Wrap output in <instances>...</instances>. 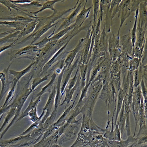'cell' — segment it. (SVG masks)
Listing matches in <instances>:
<instances>
[{
	"mask_svg": "<svg viewBox=\"0 0 147 147\" xmlns=\"http://www.w3.org/2000/svg\"><path fill=\"white\" fill-rule=\"evenodd\" d=\"M102 86V80H99L91 83L88 89L86 97L81 102H80L82 103L80 112L82 115H86L91 119L92 118V113L96 102L98 99Z\"/></svg>",
	"mask_w": 147,
	"mask_h": 147,
	"instance_id": "obj_1",
	"label": "cell"
},
{
	"mask_svg": "<svg viewBox=\"0 0 147 147\" xmlns=\"http://www.w3.org/2000/svg\"><path fill=\"white\" fill-rule=\"evenodd\" d=\"M30 81V80L28 81V83L26 85V86L24 87L23 90V92H22L20 95H19V94H17V96H16L15 99L17 101V109H16V113H15V115H14L12 120L11 121L9 125L7 126L5 130H3L2 133L1 137H0V139H1L2 138L3 136L6 134V132L8 131L9 129L11 127L12 125H13L14 123H16V121L17 120V119L20 117L21 111L24 105V102H26L28 97L30 95L31 93L33 92V91L30 88H28Z\"/></svg>",
	"mask_w": 147,
	"mask_h": 147,
	"instance_id": "obj_2",
	"label": "cell"
},
{
	"mask_svg": "<svg viewBox=\"0 0 147 147\" xmlns=\"http://www.w3.org/2000/svg\"><path fill=\"white\" fill-rule=\"evenodd\" d=\"M82 117L79 119H74L68 125L63 134L60 137L58 141L59 145L61 146L63 142H66L76 138L80 130L79 126L81 125Z\"/></svg>",
	"mask_w": 147,
	"mask_h": 147,
	"instance_id": "obj_3",
	"label": "cell"
},
{
	"mask_svg": "<svg viewBox=\"0 0 147 147\" xmlns=\"http://www.w3.org/2000/svg\"><path fill=\"white\" fill-rule=\"evenodd\" d=\"M142 98V94L141 88H140V85H139L136 88H134L132 102L130 107L131 111L133 113V116L135 118V122H136V128H135L134 135H133V137H135L136 136V131L137 129V125H138L137 118H138L139 109L140 103H141Z\"/></svg>",
	"mask_w": 147,
	"mask_h": 147,
	"instance_id": "obj_4",
	"label": "cell"
},
{
	"mask_svg": "<svg viewBox=\"0 0 147 147\" xmlns=\"http://www.w3.org/2000/svg\"><path fill=\"white\" fill-rule=\"evenodd\" d=\"M70 40H68L60 49H59L54 54L52 58L48 62L45 63L44 66H43V68H42V72L40 73L39 77H40L42 75V74L47 72V71L57 61L59 60H61L63 59H65L64 58L66 56L67 57L69 51H66L64 50H65V49H66L67 46Z\"/></svg>",
	"mask_w": 147,
	"mask_h": 147,
	"instance_id": "obj_5",
	"label": "cell"
},
{
	"mask_svg": "<svg viewBox=\"0 0 147 147\" xmlns=\"http://www.w3.org/2000/svg\"><path fill=\"white\" fill-rule=\"evenodd\" d=\"M56 95V83L54 88L51 91V93H49L48 100H47V102H46L45 107L42 109V111H45V115L42 117V119L40 121L38 128L42 127V125L44 124L46 119L48 118L51 114L52 112V110L53 107V105H54V103H55Z\"/></svg>",
	"mask_w": 147,
	"mask_h": 147,
	"instance_id": "obj_6",
	"label": "cell"
},
{
	"mask_svg": "<svg viewBox=\"0 0 147 147\" xmlns=\"http://www.w3.org/2000/svg\"><path fill=\"white\" fill-rule=\"evenodd\" d=\"M12 63L9 65L8 67L5 68L3 71L0 72V81L2 84L1 90L0 93V102L11 87L12 81H10L9 70Z\"/></svg>",
	"mask_w": 147,
	"mask_h": 147,
	"instance_id": "obj_7",
	"label": "cell"
},
{
	"mask_svg": "<svg viewBox=\"0 0 147 147\" xmlns=\"http://www.w3.org/2000/svg\"><path fill=\"white\" fill-rule=\"evenodd\" d=\"M62 20H61L59 21L56 23H54V24H46L42 27H41L39 29L37 30L34 31L32 34L29 35L27 38H25L22 41L20 42L19 43H17V44H22L24 43L25 42L29 40H32L31 43L30 45H32L34 44V42L37 40L38 39H39L43 34L46 33L52 27H54L55 25H57V24L60 22Z\"/></svg>",
	"mask_w": 147,
	"mask_h": 147,
	"instance_id": "obj_8",
	"label": "cell"
},
{
	"mask_svg": "<svg viewBox=\"0 0 147 147\" xmlns=\"http://www.w3.org/2000/svg\"><path fill=\"white\" fill-rule=\"evenodd\" d=\"M80 1V3L78 2L77 7L74 9V11L68 17L63 18V20L64 21L61 24L59 28L57 29V32L60 31L61 30L67 28L69 27L71 24H72L73 23L75 22L76 17L84 6L83 3H84L85 1Z\"/></svg>",
	"mask_w": 147,
	"mask_h": 147,
	"instance_id": "obj_9",
	"label": "cell"
},
{
	"mask_svg": "<svg viewBox=\"0 0 147 147\" xmlns=\"http://www.w3.org/2000/svg\"><path fill=\"white\" fill-rule=\"evenodd\" d=\"M80 56H78V58L75 61V62L73 64H71L70 67H67L63 71V74L62 79V81H61V96L62 98V96L64 95V90L65 88L67 85L71 77V74L73 73L74 70L78 67V65L79 61H80Z\"/></svg>",
	"mask_w": 147,
	"mask_h": 147,
	"instance_id": "obj_10",
	"label": "cell"
},
{
	"mask_svg": "<svg viewBox=\"0 0 147 147\" xmlns=\"http://www.w3.org/2000/svg\"><path fill=\"white\" fill-rule=\"evenodd\" d=\"M38 49V47L36 45H30L22 49L14 51L11 52L10 54H9L10 56V60L14 59L23 58L25 55L26 57H27V55L39 51Z\"/></svg>",
	"mask_w": 147,
	"mask_h": 147,
	"instance_id": "obj_11",
	"label": "cell"
},
{
	"mask_svg": "<svg viewBox=\"0 0 147 147\" xmlns=\"http://www.w3.org/2000/svg\"><path fill=\"white\" fill-rule=\"evenodd\" d=\"M85 40V38L80 39L76 47L73 50L69 52V54H68L67 58L65 59V61H64V67L66 68L70 67L72 64L75 57H76L78 53L80 50L82 46L84 44Z\"/></svg>",
	"mask_w": 147,
	"mask_h": 147,
	"instance_id": "obj_12",
	"label": "cell"
},
{
	"mask_svg": "<svg viewBox=\"0 0 147 147\" xmlns=\"http://www.w3.org/2000/svg\"><path fill=\"white\" fill-rule=\"evenodd\" d=\"M87 2L88 1H85L84 6L76 17V20L74 23L75 24L74 28H81L82 25L85 22V20L88 17L91 9L92 8V6H90L89 8H86Z\"/></svg>",
	"mask_w": 147,
	"mask_h": 147,
	"instance_id": "obj_13",
	"label": "cell"
},
{
	"mask_svg": "<svg viewBox=\"0 0 147 147\" xmlns=\"http://www.w3.org/2000/svg\"><path fill=\"white\" fill-rule=\"evenodd\" d=\"M121 43L122 51L133 57V47L132 46L130 34H127L121 37L119 42Z\"/></svg>",
	"mask_w": 147,
	"mask_h": 147,
	"instance_id": "obj_14",
	"label": "cell"
},
{
	"mask_svg": "<svg viewBox=\"0 0 147 147\" xmlns=\"http://www.w3.org/2000/svg\"><path fill=\"white\" fill-rule=\"evenodd\" d=\"M78 95L79 93H77L73 103L65 109L64 112L62 113V115L58 119L57 122H54V124L53 125L57 129L59 128L60 127H62V126H63L66 123V121H67V119L68 117L69 116L70 113L71 109H73L74 106V104H75L76 99L78 98Z\"/></svg>",
	"mask_w": 147,
	"mask_h": 147,
	"instance_id": "obj_15",
	"label": "cell"
},
{
	"mask_svg": "<svg viewBox=\"0 0 147 147\" xmlns=\"http://www.w3.org/2000/svg\"><path fill=\"white\" fill-rule=\"evenodd\" d=\"M80 75H79L78 76V80H77L76 84H75V85H74V87L72 88L70 90L65 88V90H64V92H66V96H65V98L63 100L62 103L59 105V107L62 106L64 103H66V104L65 107V109H66L68 107L69 104L70 102L71 101V100H72V98H73V95L74 94V92H75L76 90L77 89V88H78L79 85H80Z\"/></svg>",
	"mask_w": 147,
	"mask_h": 147,
	"instance_id": "obj_16",
	"label": "cell"
},
{
	"mask_svg": "<svg viewBox=\"0 0 147 147\" xmlns=\"http://www.w3.org/2000/svg\"><path fill=\"white\" fill-rule=\"evenodd\" d=\"M66 68L64 67L62 71L58 76L57 81L56 82V95L55 97V103H54V110H57L58 108L60 105L62 97L61 96V81L63 74V71Z\"/></svg>",
	"mask_w": 147,
	"mask_h": 147,
	"instance_id": "obj_17",
	"label": "cell"
},
{
	"mask_svg": "<svg viewBox=\"0 0 147 147\" xmlns=\"http://www.w3.org/2000/svg\"><path fill=\"white\" fill-rule=\"evenodd\" d=\"M139 14H140L139 22L142 28L146 30L147 24V1H142L139 5Z\"/></svg>",
	"mask_w": 147,
	"mask_h": 147,
	"instance_id": "obj_18",
	"label": "cell"
},
{
	"mask_svg": "<svg viewBox=\"0 0 147 147\" xmlns=\"http://www.w3.org/2000/svg\"><path fill=\"white\" fill-rule=\"evenodd\" d=\"M107 141L110 147H126L130 145V143L136 142V139L135 137L131 135L127 137L125 140H121L120 141L107 140Z\"/></svg>",
	"mask_w": 147,
	"mask_h": 147,
	"instance_id": "obj_19",
	"label": "cell"
},
{
	"mask_svg": "<svg viewBox=\"0 0 147 147\" xmlns=\"http://www.w3.org/2000/svg\"><path fill=\"white\" fill-rule=\"evenodd\" d=\"M38 17L37 19L32 21L31 22H29L24 27L22 30L20 32V34L17 36V40L20 39L22 37L33 32L36 28L38 24Z\"/></svg>",
	"mask_w": 147,
	"mask_h": 147,
	"instance_id": "obj_20",
	"label": "cell"
},
{
	"mask_svg": "<svg viewBox=\"0 0 147 147\" xmlns=\"http://www.w3.org/2000/svg\"><path fill=\"white\" fill-rule=\"evenodd\" d=\"M57 74L55 72H53V74L51 77V80L47 85H45L42 88L41 90L37 94L36 96V98H38L40 96H42L44 93L49 92L51 93L54 86L56 85V80L57 77Z\"/></svg>",
	"mask_w": 147,
	"mask_h": 147,
	"instance_id": "obj_21",
	"label": "cell"
},
{
	"mask_svg": "<svg viewBox=\"0 0 147 147\" xmlns=\"http://www.w3.org/2000/svg\"><path fill=\"white\" fill-rule=\"evenodd\" d=\"M10 105V110L7 113L6 117H5L4 121H3L2 125L0 128V133L3 130L6 125L8 124L9 121L15 115V113H16V109H17V102L16 100L14 99L13 102Z\"/></svg>",
	"mask_w": 147,
	"mask_h": 147,
	"instance_id": "obj_22",
	"label": "cell"
},
{
	"mask_svg": "<svg viewBox=\"0 0 147 147\" xmlns=\"http://www.w3.org/2000/svg\"><path fill=\"white\" fill-rule=\"evenodd\" d=\"M64 1H61V0H53V1H47L45 3H43L42 7L40 9L36 11L31 12V13L34 15V17H37V15L38 13L42 12L43 11L47 9H50L51 10L53 11V13H56L58 12L56 9L54 8V6L56 3L59 2H64Z\"/></svg>",
	"mask_w": 147,
	"mask_h": 147,
	"instance_id": "obj_23",
	"label": "cell"
},
{
	"mask_svg": "<svg viewBox=\"0 0 147 147\" xmlns=\"http://www.w3.org/2000/svg\"><path fill=\"white\" fill-rule=\"evenodd\" d=\"M36 63V61H33L29 65L27 68L24 69L21 71H16L14 70L13 69H9V73L11 75H13L15 78L17 80V81L19 82V80L24 76L26 74L29 72V71L31 70V69H32V67Z\"/></svg>",
	"mask_w": 147,
	"mask_h": 147,
	"instance_id": "obj_24",
	"label": "cell"
},
{
	"mask_svg": "<svg viewBox=\"0 0 147 147\" xmlns=\"http://www.w3.org/2000/svg\"><path fill=\"white\" fill-rule=\"evenodd\" d=\"M29 23L28 22H9L0 21V25L7 27H12L17 31L22 30L26 25Z\"/></svg>",
	"mask_w": 147,
	"mask_h": 147,
	"instance_id": "obj_25",
	"label": "cell"
},
{
	"mask_svg": "<svg viewBox=\"0 0 147 147\" xmlns=\"http://www.w3.org/2000/svg\"><path fill=\"white\" fill-rule=\"evenodd\" d=\"M41 96H40L39 97H38V98H37V99H36V100L33 101V95L32 98L30 102V103H29L28 107H27L26 109L20 115V117H19L17 120L16 121V123H17L18 121H20L24 117L28 116V113H29V112H30L32 109H34V108L38 106L39 102L40 101Z\"/></svg>",
	"mask_w": 147,
	"mask_h": 147,
	"instance_id": "obj_26",
	"label": "cell"
},
{
	"mask_svg": "<svg viewBox=\"0 0 147 147\" xmlns=\"http://www.w3.org/2000/svg\"><path fill=\"white\" fill-rule=\"evenodd\" d=\"M118 120L117 121V124L118 125L120 131L121 135V138L123 136L124 131H125V122H126V117L125 114V108L124 104L122 105V108L120 112L119 113Z\"/></svg>",
	"mask_w": 147,
	"mask_h": 147,
	"instance_id": "obj_27",
	"label": "cell"
},
{
	"mask_svg": "<svg viewBox=\"0 0 147 147\" xmlns=\"http://www.w3.org/2000/svg\"><path fill=\"white\" fill-rule=\"evenodd\" d=\"M125 95L122 90H120L118 93L117 98V105H116V117L114 121V125H116L118 118L119 113L120 112L121 110L123 105V100Z\"/></svg>",
	"mask_w": 147,
	"mask_h": 147,
	"instance_id": "obj_28",
	"label": "cell"
},
{
	"mask_svg": "<svg viewBox=\"0 0 147 147\" xmlns=\"http://www.w3.org/2000/svg\"><path fill=\"white\" fill-rule=\"evenodd\" d=\"M147 117L145 114V110H144V103L142 97L140 107L138 113V118H137L138 124L139 125L140 127L147 124Z\"/></svg>",
	"mask_w": 147,
	"mask_h": 147,
	"instance_id": "obj_29",
	"label": "cell"
},
{
	"mask_svg": "<svg viewBox=\"0 0 147 147\" xmlns=\"http://www.w3.org/2000/svg\"><path fill=\"white\" fill-rule=\"evenodd\" d=\"M108 47V36L105 31V25L100 33L99 40V48L100 52H107Z\"/></svg>",
	"mask_w": 147,
	"mask_h": 147,
	"instance_id": "obj_30",
	"label": "cell"
},
{
	"mask_svg": "<svg viewBox=\"0 0 147 147\" xmlns=\"http://www.w3.org/2000/svg\"><path fill=\"white\" fill-rule=\"evenodd\" d=\"M17 82H18L17 81L16 79L14 78L12 80L11 87L10 89L8 92L6 99H5V102L3 103V105L1 107H7V106H8L9 103L11 102L13 98V96H14L15 87H16Z\"/></svg>",
	"mask_w": 147,
	"mask_h": 147,
	"instance_id": "obj_31",
	"label": "cell"
},
{
	"mask_svg": "<svg viewBox=\"0 0 147 147\" xmlns=\"http://www.w3.org/2000/svg\"><path fill=\"white\" fill-rule=\"evenodd\" d=\"M78 66L79 68L80 71V75L81 79L80 90H82L86 85L88 65L78 63Z\"/></svg>",
	"mask_w": 147,
	"mask_h": 147,
	"instance_id": "obj_32",
	"label": "cell"
},
{
	"mask_svg": "<svg viewBox=\"0 0 147 147\" xmlns=\"http://www.w3.org/2000/svg\"><path fill=\"white\" fill-rule=\"evenodd\" d=\"M35 19H36L21 16H13V17L9 16V17H0V20H3L4 21L9 22H30Z\"/></svg>",
	"mask_w": 147,
	"mask_h": 147,
	"instance_id": "obj_33",
	"label": "cell"
},
{
	"mask_svg": "<svg viewBox=\"0 0 147 147\" xmlns=\"http://www.w3.org/2000/svg\"><path fill=\"white\" fill-rule=\"evenodd\" d=\"M45 111H42L40 116L39 117H38V114H37V107H36L34 109H32L28 113V115L30 117L29 120L31 121L33 123L39 124L42 117L45 115Z\"/></svg>",
	"mask_w": 147,
	"mask_h": 147,
	"instance_id": "obj_34",
	"label": "cell"
},
{
	"mask_svg": "<svg viewBox=\"0 0 147 147\" xmlns=\"http://www.w3.org/2000/svg\"><path fill=\"white\" fill-rule=\"evenodd\" d=\"M111 82L118 94L119 91L121 88V71H120L111 77Z\"/></svg>",
	"mask_w": 147,
	"mask_h": 147,
	"instance_id": "obj_35",
	"label": "cell"
},
{
	"mask_svg": "<svg viewBox=\"0 0 147 147\" xmlns=\"http://www.w3.org/2000/svg\"><path fill=\"white\" fill-rule=\"evenodd\" d=\"M57 110H54L52 112L50 116L49 117L42 125V127L46 131L52 125H53L57 117Z\"/></svg>",
	"mask_w": 147,
	"mask_h": 147,
	"instance_id": "obj_36",
	"label": "cell"
},
{
	"mask_svg": "<svg viewBox=\"0 0 147 147\" xmlns=\"http://www.w3.org/2000/svg\"><path fill=\"white\" fill-rule=\"evenodd\" d=\"M20 31H17L13 33L8 34L4 38H0V46L5 43L13 42L15 41L14 40V38L17 37L20 34Z\"/></svg>",
	"mask_w": 147,
	"mask_h": 147,
	"instance_id": "obj_37",
	"label": "cell"
},
{
	"mask_svg": "<svg viewBox=\"0 0 147 147\" xmlns=\"http://www.w3.org/2000/svg\"><path fill=\"white\" fill-rule=\"evenodd\" d=\"M141 61L138 58H132L128 64V70L131 72H134L140 65Z\"/></svg>",
	"mask_w": 147,
	"mask_h": 147,
	"instance_id": "obj_38",
	"label": "cell"
},
{
	"mask_svg": "<svg viewBox=\"0 0 147 147\" xmlns=\"http://www.w3.org/2000/svg\"><path fill=\"white\" fill-rule=\"evenodd\" d=\"M139 14V9L137 10L136 11V16H135V21L134 22V26L132 28L131 33V42H132V46L134 48L135 46V43L136 42V31L137 28V21H138V16Z\"/></svg>",
	"mask_w": 147,
	"mask_h": 147,
	"instance_id": "obj_39",
	"label": "cell"
},
{
	"mask_svg": "<svg viewBox=\"0 0 147 147\" xmlns=\"http://www.w3.org/2000/svg\"><path fill=\"white\" fill-rule=\"evenodd\" d=\"M50 74H49L48 75H45L43 78L40 77H37L36 78H34L32 81V84L31 86L30 87L32 91H34L35 88L40 84L42 82L45 81L49 79V76Z\"/></svg>",
	"mask_w": 147,
	"mask_h": 147,
	"instance_id": "obj_40",
	"label": "cell"
},
{
	"mask_svg": "<svg viewBox=\"0 0 147 147\" xmlns=\"http://www.w3.org/2000/svg\"><path fill=\"white\" fill-rule=\"evenodd\" d=\"M0 3L4 5L8 8V9L10 11H12L11 9H13L16 10L17 11H21L23 12L22 9L20 7L16 6L15 4L12 3L10 1H7V0H0Z\"/></svg>",
	"mask_w": 147,
	"mask_h": 147,
	"instance_id": "obj_41",
	"label": "cell"
},
{
	"mask_svg": "<svg viewBox=\"0 0 147 147\" xmlns=\"http://www.w3.org/2000/svg\"><path fill=\"white\" fill-rule=\"evenodd\" d=\"M130 111H126L125 112L126 114V119L125 122V130L127 131V136H131V131L130 117Z\"/></svg>",
	"mask_w": 147,
	"mask_h": 147,
	"instance_id": "obj_42",
	"label": "cell"
},
{
	"mask_svg": "<svg viewBox=\"0 0 147 147\" xmlns=\"http://www.w3.org/2000/svg\"><path fill=\"white\" fill-rule=\"evenodd\" d=\"M79 71V68L78 66V69H77V71H76L75 75L72 78L70 79L66 88L68 89L69 90L71 89L74 87V85H75L76 82H77V80H78V73Z\"/></svg>",
	"mask_w": 147,
	"mask_h": 147,
	"instance_id": "obj_43",
	"label": "cell"
},
{
	"mask_svg": "<svg viewBox=\"0 0 147 147\" xmlns=\"http://www.w3.org/2000/svg\"><path fill=\"white\" fill-rule=\"evenodd\" d=\"M140 88L142 94V97L143 98V102L144 103H147V90L146 86L145 85L144 81L142 80L140 85Z\"/></svg>",
	"mask_w": 147,
	"mask_h": 147,
	"instance_id": "obj_44",
	"label": "cell"
},
{
	"mask_svg": "<svg viewBox=\"0 0 147 147\" xmlns=\"http://www.w3.org/2000/svg\"><path fill=\"white\" fill-rule=\"evenodd\" d=\"M145 136H147V124L142 125L141 127H140L138 133L137 137L136 138V139H138L139 138Z\"/></svg>",
	"mask_w": 147,
	"mask_h": 147,
	"instance_id": "obj_45",
	"label": "cell"
},
{
	"mask_svg": "<svg viewBox=\"0 0 147 147\" xmlns=\"http://www.w3.org/2000/svg\"><path fill=\"white\" fill-rule=\"evenodd\" d=\"M43 4L40 3L39 1H32L28 4H24V5H21L22 7H30V6H34L36 7H42Z\"/></svg>",
	"mask_w": 147,
	"mask_h": 147,
	"instance_id": "obj_46",
	"label": "cell"
},
{
	"mask_svg": "<svg viewBox=\"0 0 147 147\" xmlns=\"http://www.w3.org/2000/svg\"><path fill=\"white\" fill-rule=\"evenodd\" d=\"M39 123H33L30 127L24 132H23L22 134H20V136H25L27 135V134L30 132L34 128H38V127Z\"/></svg>",
	"mask_w": 147,
	"mask_h": 147,
	"instance_id": "obj_47",
	"label": "cell"
},
{
	"mask_svg": "<svg viewBox=\"0 0 147 147\" xmlns=\"http://www.w3.org/2000/svg\"><path fill=\"white\" fill-rule=\"evenodd\" d=\"M17 40H18L17 39L13 42L11 43L9 45H6V46H0V53H1L2 52L8 49H10V48H12V47H13L15 45V43L17 42Z\"/></svg>",
	"mask_w": 147,
	"mask_h": 147,
	"instance_id": "obj_48",
	"label": "cell"
},
{
	"mask_svg": "<svg viewBox=\"0 0 147 147\" xmlns=\"http://www.w3.org/2000/svg\"><path fill=\"white\" fill-rule=\"evenodd\" d=\"M12 3L14 4H22V5H24V4H28L30 3L32 1L31 0H12V1H10Z\"/></svg>",
	"mask_w": 147,
	"mask_h": 147,
	"instance_id": "obj_49",
	"label": "cell"
},
{
	"mask_svg": "<svg viewBox=\"0 0 147 147\" xmlns=\"http://www.w3.org/2000/svg\"><path fill=\"white\" fill-rule=\"evenodd\" d=\"M16 31H17V30H16V29H14L13 30H11L8 31H6L5 32L1 33H0V38H4V37L8 35V34L13 33V32Z\"/></svg>",
	"mask_w": 147,
	"mask_h": 147,
	"instance_id": "obj_50",
	"label": "cell"
},
{
	"mask_svg": "<svg viewBox=\"0 0 147 147\" xmlns=\"http://www.w3.org/2000/svg\"><path fill=\"white\" fill-rule=\"evenodd\" d=\"M11 108V105H9V106H7V107H1L0 108V116L2 115V114H3L8 111L9 109Z\"/></svg>",
	"mask_w": 147,
	"mask_h": 147,
	"instance_id": "obj_51",
	"label": "cell"
},
{
	"mask_svg": "<svg viewBox=\"0 0 147 147\" xmlns=\"http://www.w3.org/2000/svg\"><path fill=\"white\" fill-rule=\"evenodd\" d=\"M135 144H136V142H134V143H132L131 145H129L128 146L126 147H134V146H135ZM140 147H147V145L146 144H145L143 146H142Z\"/></svg>",
	"mask_w": 147,
	"mask_h": 147,
	"instance_id": "obj_52",
	"label": "cell"
},
{
	"mask_svg": "<svg viewBox=\"0 0 147 147\" xmlns=\"http://www.w3.org/2000/svg\"><path fill=\"white\" fill-rule=\"evenodd\" d=\"M50 147H63L62 146H61V145H59V144H57V143H56V144H53L52 146H51Z\"/></svg>",
	"mask_w": 147,
	"mask_h": 147,
	"instance_id": "obj_53",
	"label": "cell"
}]
</instances>
